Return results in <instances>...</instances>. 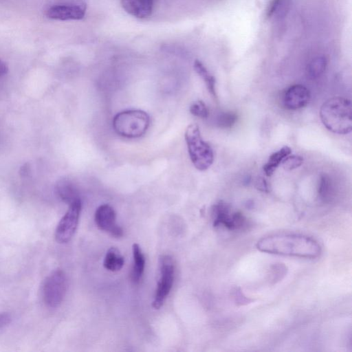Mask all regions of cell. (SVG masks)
Listing matches in <instances>:
<instances>
[{"instance_id": "6da1fadb", "label": "cell", "mask_w": 352, "mask_h": 352, "mask_svg": "<svg viewBox=\"0 0 352 352\" xmlns=\"http://www.w3.org/2000/svg\"><path fill=\"white\" fill-rule=\"evenodd\" d=\"M256 248L263 252L305 258H314L321 252L319 243L313 238L298 234H278L258 241Z\"/></svg>"}, {"instance_id": "7a4b0ae2", "label": "cell", "mask_w": 352, "mask_h": 352, "mask_svg": "<svg viewBox=\"0 0 352 352\" xmlns=\"http://www.w3.org/2000/svg\"><path fill=\"white\" fill-rule=\"evenodd\" d=\"M319 114L323 125L331 132L344 135L351 131L352 109L349 99L335 96L327 100Z\"/></svg>"}, {"instance_id": "3957f363", "label": "cell", "mask_w": 352, "mask_h": 352, "mask_svg": "<svg viewBox=\"0 0 352 352\" xmlns=\"http://www.w3.org/2000/svg\"><path fill=\"white\" fill-rule=\"evenodd\" d=\"M148 114L139 109L121 111L113 118V127L120 135L127 138L142 136L150 125Z\"/></svg>"}, {"instance_id": "277c9868", "label": "cell", "mask_w": 352, "mask_h": 352, "mask_svg": "<svg viewBox=\"0 0 352 352\" xmlns=\"http://www.w3.org/2000/svg\"><path fill=\"white\" fill-rule=\"evenodd\" d=\"M184 136L194 166L199 170H207L213 163L214 154L210 146L203 140L199 126L197 124L188 125Z\"/></svg>"}, {"instance_id": "5b68a950", "label": "cell", "mask_w": 352, "mask_h": 352, "mask_svg": "<svg viewBox=\"0 0 352 352\" xmlns=\"http://www.w3.org/2000/svg\"><path fill=\"white\" fill-rule=\"evenodd\" d=\"M67 287L65 273L60 269L51 272L43 280L41 296L46 306L50 308L58 307L63 302Z\"/></svg>"}, {"instance_id": "8992f818", "label": "cell", "mask_w": 352, "mask_h": 352, "mask_svg": "<svg viewBox=\"0 0 352 352\" xmlns=\"http://www.w3.org/2000/svg\"><path fill=\"white\" fill-rule=\"evenodd\" d=\"M160 277L157 284L152 306L159 309L168 296L174 280V263L169 255H162L159 258Z\"/></svg>"}, {"instance_id": "52a82bcc", "label": "cell", "mask_w": 352, "mask_h": 352, "mask_svg": "<svg viewBox=\"0 0 352 352\" xmlns=\"http://www.w3.org/2000/svg\"><path fill=\"white\" fill-rule=\"evenodd\" d=\"M213 226H223L229 230H239L245 228L248 221L239 212H232L230 206L220 201L214 204L212 209Z\"/></svg>"}, {"instance_id": "ba28073f", "label": "cell", "mask_w": 352, "mask_h": 352, "mask_svg": "<svg viewBox=\"0 0 352 352\" xmlns=\"http://www.w3.org/2000/svg\"><path fill=\"white\" fill-rule=\"evenodd\" d=\"M81 207L80 199L69 204L55 231V239L58 243H66L73 237L78 224Z\"/></svg>"}, {"instance_id": "9c48e42d", "label": "cell", "mask_w": 352, "mask_h": 352, "mask_svg": "<svg viewBox=\"0 0 352 352\" xmlns=\"http://www.w3.org/2000/svg\"><path fill=\"white\" fill-rule=\"evenodd\" d=\"M94 220L100 230L108 232L112 236L118 238L123 235V230L116 223V212L111 206H100L96 210Z\"/></svg>"}, {"instance_id": "30bf717a", "label": "cell", "mask_w": 352, "mask_h": 352, "mask_svg": "<svg viewBox=\"0 0 352 352\" xmlns=\"http://www.w3.org/2000/svg\"><path fill=\"white\" fill-rule=\"evenodd\" d=\"M86 7L82 4H60L50 7L46 12L48 18L60 21L80 20L84 18Z\"/></svg>"}, {"instance_id": "8fae6325", "label": "cell", "mask_w": 352, "mask_h": 352, "mask_svg": "<svg viewBox=\"0 0 352 352\" xmlns=\"http://www.w3.org/2000/svg\"><path fill=\"white\" fill-rule=\"evenodd\" d=\"M310 92L302 85H293L285 91L283 102L289 110H297L305 107L310 100Z\"/></svg>"}, {"instance_id": "7c38bea8", "label": "cell", "mask_w": 352, "mask_h": 352, "mask_svg": "<svg viewBox=\"0 0 352 352\" xmlns=\"http://www.w3.org/2000/svg\"><path fill=\"white\" fill-rule=\"evenodd\" d=\"M124 10L134 17L144 19L153 11V0H121Z\"/></svg>"}, {"instance_id": "4fadbf2b", "label": "cell", "mask_w": 352, "mask_h": 352, "mask_svg": "<svg viewBox=\"0 0 352 352\" xmlns=\"http://www.w3.org/2000/svg\"><path fill=\"white\" fill-rule=\"evenodd\" d=\"M133 265L131 270V280L133 283L140 282L144 270L145 258L138 244L132 246Z\"/></svg>"}, {"instance_id": "5bb4252c", "label": "cell", "mask_w": 352, "mask_h": 352, "mask_svg": "<svg viewBox=\"0 0 352 352\" xmlns=\"http://www.w3.org/2000/svg\"><path fill=\"white\" fill-rule=\"evenodd\" d=\"M291 153L292 150L287 146H284L278 151L273 153L263 166V171L265 175L267 177L272 175L284 158L291 154Z\"/></svg>"}, {"instance_id": "9a60e30c", "label": "cell", "mask_w": 352, "mask_h": 352, "mask_svg": "<svg viewBox=\"0 0 352 352\" xmlns=\"http://www.w3.org/2000/svg\"><path fill=\"white\" fill-rule=\"evenodd\" d=\"M56 190L60 198L69 205L80 199L76 186L69 180H60L57 184Z\"/></svg>"}, {"instance_id": "2e32d148", "label": "cell", "mask_w": 352, "mask_h": 352, "mask_svg": "<svg viewBox=\"0 0 352 352\" xmlns=\"http://www.w3.org/2000/svg\"><path fill=\"white\" fill-rule=\"evenodd\" d=\"M124 259L120 251L116 248H111L107 252L103 265L111 272L120 270L124 265Z\"/></svg>"}, {"instance_id": "e0dca14e", "label": "cell", "mask_w": 352, "mask_h": 352, "mask_svg": "<svg viewBox=\"0 0 352 352\" xmlns=\"http://www.w3.org/2000/svg\"><path fill=\"white\" fill-rule=\"evenodd\" d=\"M194 69L204 81L210 95L214 98H217L214 77L208 72L202 63L198 60H196L194 63Z\"/></svg>"}, {"instance_id": "ac0fdd59", "label": "cell", "mask_w": 352, "mask_h": 352, "mask_svg": "<svg viewBox=\"0 0 352 352\" xmlns=\"http://www.w3.org/2000/svg\"><path fill=\"white\" fill-rule=\"evenodd\" d=\"M327 60L324 56H318L312 59L307 65V76L311 79L320 77L325 71Z\"/></svg>"}, {"instance_id": "d6986e66", "label": "cell", "mask_w": 352, "mask_h": 352, "mask_svg": "<svg viewBox=\"0 0 352 352\" xmlns=\"http://www.w3.org/2000/svg\"><path fill=\"white\" fill-rule=\"evenodd\" d=\"M332 191V185L329 177L327 175H321L318 188V194L321 199L324 201L329 200Z\"/></svg>"}, {"instance_id": "ffe728a7", "label": "cell", "mask_w": 352, "mask_h": 352, "mask_svg": "<svg viewBox=\"0 0 352 352\" xmlns=\"http://www.w3.org/2000/svg\"><path fill=\"white\" fill-rule=\"evenodd\" d=\"M237 114L232 112H223L217 118V124L221 129L231 128L237 121Z\"/></svg>"}, {"instance_id": "44dd1931", "label": "cell", "mask_w": 352, "mask_h": 352, "mask_svg": "<svg viewBox=\"0 0 352 352\" xmlns=\"http://www.w3.org/2000/svg\"><path fill=\"white\" fill-rule=\"evenodd\" d=\"M303 163V158L300 155H289L282 162V166L286 170H292L300 166Z\"/></svg>"}, {"instance_id": "7402d4cb", "label": "cell", "mask_w": 352, "mask_h": 352, "mask_svg": "<svg viewBox=\"0 0 352 352\" xmlns=\"http://www.w3.org/2000/svg\"><path fill=\"white\" fill-rule=\"evenodd\" d=\"M190 112L193 116L201 118H206L209 114L206 105L201 100L193 102L190 107Z\"/></svg>"}, {"instance_id": "603a6c76", "label": "cell", "mask_w": 352, "mask_h": 352, "mask_svg": "<svg viewBox=\"0 0 352 352\" xmlns=\"http://www.w3.org/2000/svg\"><path fill=\"white\" fill-rule=\"evenodd\" d=\"M287 2V0H272L267 10V16H272L276 12H281L285 8Z\"/></svg>"}, {"instance_id": "cb8c5ba5", "label": "cell", "mask_w": 352, "mask_h": 352, "mask_svg": "<svg viewBox=\"0 0 352 352\" xmlns=\"http://www.w3.org/2000/svg\"><path fill=\"white\" fill-rule=\"evenodd\" d=\"M11 322V316L8 312L0 313V329L8 326Z\"/></svg>"}, {"instance_id": "d4e9b609", "label": "cell", "mask_w": 352, "mask_h": 352, "mask_svg": "<svg viewBox=\"0 0 352 352\" xmlns=\"http://www.w3.org/2000/svg\"><path fill=\"white\" fill-rule=\"evenodd\" d=\"M255 187L258 190L267 192L269 191L268 186L264 178L259 177L255 182Z\"/></svg>"}, {"instance_id": "484cf974", "label": "cell", "mask_w": 352, "mask_h": 352, "mask_svg": "<svg viewBox=\"0 0 352 352\" xmlns=\"http://www.w3.org/2000/svg\"><path fill=\"white\" fill-rule=\"evenodd\" d=\"M234 293V298L236 299V301L238 302V303L242 305L243 302H248V299L243 296L241 291L236 290Z\"/></svg>"}, {"instance_id": "4316f807", "label": "cell", "mask_w": 352, "mask_h": 352, "mask_svg": "<svg viewBox=\"0 0 352 352\" xmlns=\"http://www.w3.org/2000/svg\"><path fill=\"white\" fill-rule=\"evenodd\" d=\"M8 72V67L6 65L0 60V76L6 74Z\"/></svg>"}]
</instances>
